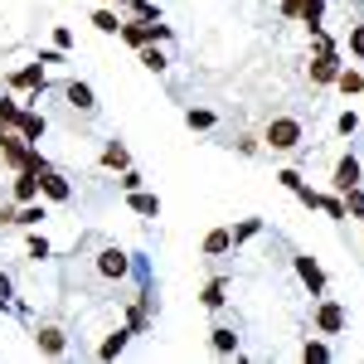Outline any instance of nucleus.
Masks as SVG:
<instances>
[{
	"instance_id": "f257e3e1",
	"label": "nucleus",
	"mask_w": 364,
	"mask_h": 364,
	"mask_svg": "<svg viewBox=\"0 0 364 364\" xmlns=\"http://www.w3.org/2000/svg\"><path fill=\"white\" fill-rule=\"evenodd\" d=\"M267 146H272V151H296V146H301V122H296V117H277V122H267Z\"/></svg>"
},
{
	"instance_id": "f03ea898",
	"label": "nucleus",
	"mask_w": 364,
	"mask_h": 364,
	"mask_svg": "<svg viewBox=\"0 0 364 364\" xmlns=\"http://www.w3.org/2000/svg\"><path fill=\"white\" fill-rule=\"evenodd\" d=\"M117 34H122L127 44H136V49H146V44H156V39H166L170 29L161 25V20H156V25H146V20H141V25H122Z\"/></svg>"
},
{
	"instance_id": "7ed1b4c3",
	"label": "nucleus",
	"mask_w": 364,
	"mask_h": 364,
	"mask_svg": "<svg viewBox=\"0 0 364 364\" xmlns=\"http://www.w3.org/2000/svg\"><path fill=\"white\" fill-rule=\"evenodd\" d=\"M316 326H321L326 336H340V331H345V311H340L336 301H321V306H316Z\"/></svg>"
},
{
	"instance_id": "20e7f679",
	"label": "nucleus",
	"mask_w": 364,
	"mask_h": 364,
	"mask_svg": "<svg viewBox=\"0 0 364 364\" xmlns=\"http://www.w3.org/2000/svg\"><path fill=\"white\" fill-rule=\"evenodd\" d=\"M336 73H340L336 49H331V54H316V58H311V78H316V83H336Z\"/></svg>"
},
{
	"instance_id": "39448f33",
	"label": "nucleus",
	"mask_w": 364,
	"mask_h": 364,
	"mask_svg": "<svg viewBox=\"0 0 364 364\" xmlns=\"http://www.w3.org/2000/svg\"><path fill=\"white\" fill-rule=\"evenodd\" d=\"M97 272H102V277H122V272H127V252L122 248H102L97 252Z\"/></svg>"
},
{
	"instance_id": "423d86ee",
	"label": "nucleus",
	"mask_w": 364,
	"mask_h": 364,
	"mask_svg": "<svg viewBox=\"0 0 364 364\" xmlns=\"http://www.w3.org/2000/svg\"><path fill=\"white\" fill-rule=\"evenodd\" d=\"M355 185H360V161H355V156H345V161L336 166V190L345 195V190H355Z\"/></svg>"
},
{
	"instance_id": "0eeeda50",
	"label": "nucleus",
	"mask_w": 364,
	"mask_h": 364,
	"mask_svg": "<svg viewBox=\"0 0 364 364\" xmlns=\"http://www.w3.org/2000/svg\"><path fill=\"white\" fill-rule=\"evenodd\" d=\"M296 272H301V282H306V287L316 291V296L326 291V272L316 267V257H296Z\"/></svg>"
},
{
	"instance_id": "6e6552de",
	"label": "nucleus",
	"mask_w": 364,
	"mask_h": 364,
	"mask_svg": "<svg viewBox=\"0 0 364 364\" xmlns=\"http://www.w3.org/2000/svg\"><path fill=\"white\" fill-rule=\"evenodd\" d=\"M15 199H20V204L39 199V175H34V170H20V175H15Z\"/></svg>"
},
{
	"instance_id": "1a4fd4ad",
	"label": "nucleus",
	"mask_w": 364,
	"mask_h": 364,
	"mask_svg": "<svg viewBox=\"0 0 364 364\" xmlns=\"http://www.w3.org/2000/svg\"><path fill=\"white\" fill-rule=\"evenodd\" d=\"M34 345H39L44 355H63V331H58V326H44V331H34Z\"/></svg>"
},
{
	"instance_id": "9d476101",
	"label": "nucleus",
	"mask_w": 364,
	"mask_h": 364,
	"mask_svg": "<svg viewBox=\"0 0 364 364\" xmlns=\"http://www.w3.org/2000/svg\"><path fill=\"white\" fill-rule=\"evenodd\" d=\"M39 190H44L49 199H68V195H73V190H68V180L54 175V170H44V175H39Z\"/></svg>"
},
{
	"instance_id": "9b49d317",
	"label": "nucleus",
	"mask_w": 364,
	"mask_h": 364,
	"mask_svg": "<svg viewBox=\"0 0 364 364\" xmlns=\"http://www.w3.org/2000/svg\"><path fill=\"white\" fill-rule=\"evenodd\" d=\"M10 83H15V87H44V63H29V68H20Z\"/></svg>"
},
{
	"instance_id": "f8f14e48",
	"label": "nucleus",
	"mask_w": 364,
	"mask_h": 364,
	"mask_svg": "<svg viewBox=\"0 0 364 364\" xmlns=\"http://www.w3.org/2000/svg\"><path fill=\"white\" fill-rule=\"evenodd\" d=\"M68 102H73L78 112H92V107H97V102H92V87H87V83H68Z\"/></svg>"
},
{
	"instance_id": "ddd939ff",
	"label": "nucleus",
	"mask_w": 364,
	"mask_h": 364,
	"mask_svg": "<svg viewBox=\"0 0 364 364\" xmlns=\"http://www.w3.org/2000/svg\"><path fill=\"white\" fill-rule=\"evenodd\" d=\"M228 248H233V233H228V228H214V233L204 238V252H209V257H219V252H228Z\"/></svg>"
},
{
	"instance_id": "4468645a",
	"label": "nucleus",
	"mask_w": 364,
	"mask_h": 364,
	"mask_svg": "<svg viewBox=\"0 0 364 364\" xmlns=\"http://www.w3.org/2000/svg\"><path fill=\"white\" fill-rule=\"evenodd\" d=\"M15 127H20V136H25V141H39V136H44V117H34V112H20V122H15Z\"/></svg>"
},
{
	"instance_id": "2eb2a0df",
	"label": "nucleus",
	"mask_w": 364,
	"mask_h": 364,
	"mask_svg": "<svg viewBox=\"0 0 364 364\" xmlns=\"http://www.w3.org/2000/svg\"><path fill=\"white\" fill-rule=\"evenodd\" d=\"M132 209H136V214H146V219H156V214H161V199H156V195H141V190H132Z\"/></svg>"
},
{
	"instance_id": "dca6fc26",
	"label": "nucleus",
	"mask_w": 364,
	"mask_h": 364,
	"mask_svg": "<svg viewBox=\"0 0 364 364\" xmlns=\"http://www.w3.org/2000/svg\"><path fill=\"white\" fill-rule=\"evenodd\" d=\"M122 350H127V331H112V336L97 345V355H102V360H117Z\"/></svg>"
},
{
	"instance_id": "f3484780",
	"label": "nucleus",
	"mask_w": 364,
	"mask_h": 364,
	"mask_svg": "<svg viewBox=\"0 0 364 364\" xmlns=\"http://www.w3.org/2000/svg\"><path fill=\"white\" fill-rule=\"evenodd\" d=\"M102 166L107 170H127V146H122V141H112V146L102 151Z\"/></svg>"
},
{
	"instance_id": "a211bd4d",
	"label": "nucleus",
	"mask_w": 364,
	"mask_h": 364,
	"mask_svg": "<svg viewBox=\"0 0 364 364\" xmlns=\"http://www.w3.org/2000/svg\"><path fill=\"white\" fill-rule=\"evenodd\" d=\"M228 301V282L219 277V282H209V287H204V306H224Z\"/></svg>"
},
{
	"instance_id": "6ab92c4d",
	"label": "nucleus",
	"mask_w": 364,
	"mask_h": 364,
	"mask_svg": "<svg viewBox=\"0 0 364 364\" xmlns=\"http://www.w3.org/2000/svg\"><path fill=\"white\" fill-rule=\"evenodd\" d=\"M141 63H146V68H151V73H166V63H170V58L161 54V49H156V44H146V49H141Z\"/></svg>"
},
{
	"instance_id": "aec40b11",
	"label": "nucleus",
	"mask_w": 364,
	"mask_h": 364,
	"mask_svg": "<svg viewBox=\"0 0 364 364\" xmlns=\"http://www.w3.org/2000/svg\"><path fill=\"white\" fill-rule=\"evenodd\" d=\"M214 350H219V355H233V350H238V336H233L228 326H219V331H214Z\"/></svg>"
},
{
	"instance_id": "412c9836",
	"label": "nucleus",
	"mask_w": 364,
	"mask_h": 364,
	"mask_svg": "<svg viewBox=\"0 0 364 364\" xmlns=\"http://www.w3.org/2000/svg\"><path fill=\"white\" fill-rule=\"evenodd\" d=\"M301 20H306V25L316 29L321 20H326V0H306V5H301Z\"/></svg>"
},
{
	"instance_id": "4be33fe9",
	"label": "nucleus",
	"mask_w": 364,
	"mask_h": 364,
	"mask_svg": "<svg viewBox=\"0 0 364 364\" xmlns=\"http://www.w3.org/2000/svg\"><path fill=\"white\" fill-rule=\"evenodd\" d=\"M39 219H44V204H34V199H29L25 209L15 214V224H25V228H34V224H39Z\"/></svg>"
},
{
	"instance_id": "5701e85b",
	"label": "nucleus",
	"mask_w": 364,
	"mask_h": 364,
	"mask_svg": "<svg viewBox=\"0 0 364 364\" xmlns=\"http://www.w3.org/2000/svg\"><path fill=\"white\" fill-rule=\"evenodd\" d=\"M15 122H20V107H15L10 97H0V132H10Z\"/></svg>"
},
{
	"instance_id": "b1692460",
	"label": "nucleus",
	"mask_w": 364,
	"mask_h": 364,
	"mask_svg": "<svg viewBox=\"0 0 364 364\" xmlns=\"http://www.w3.org/2000/svg\"><path fill=\"white\" fill-rule=\"evenodd\" d=\"M301 360H306V364H326V360H331V350H326L321 340H311L306 350H301Z\"/></svg>"
},
{
	"instance_id": "393cba45",
	"label": "nucleus",
	"mask_w": 364,
	"mask_h": 364,
	"mask_svg": "<svg viewBox=\"0 0 364 364\" xmlns=\"http://www.w3.org/2000/svg\"><path fill=\"white\" fill-rule=\"evenodd\" d=\"M92 25L102 29V34H117V29H122V20H117L112 10H97V15H92Z\"/></svg>"
},
{
	"instance_id": "a878e982",
	"label": "nucleus",
	"mask_w": 364,
	"mask_h": 364,
	"mask_svg": "<svg viewBox=\"0 0 364 364\" xmlns=\"http://www.w3.org/2000/svg\"><path fill=\"white\" fill-rule=\"evenodd\" d=\"M336 83H340V92H360V87H364V78L355 73V68H350V73H336Z\"/></svg>"
},
{
	"instance_id": "bb28decb",
	"label": "nucleus",
	"mask_w": 364,
	"mask_h": 364,
	"mask_svg": "<svg viewBox=\"0 0 364 364\" xmlns=\"http://www.w3.org/2000/svg\"><path fill=\"white\" fill-rule=\"evenodd\" d=\"M345 209L364 219V190H360V185H355V190H345Z\"/></svg>"
},
{
	"instance_id": "cd10ccee",
	"label": "nucleus",
	"mask_w": 364,
	"mask_h": 364,
	"mask_svg": "<svg viewBox=\"0 0 364 364\" xmlns=\"http://www.w3.org/2000/svg\"><path fill=\"white\" fill-rule=\"evenodd\" d=\"M136 20H146V25H156V20H161V10H156L151 0H136Z\"/></svg>"
},
{
	"instance_id": "c85d7f7f",
	"label": "nucleus",
	"mask_w": 364,
	"mask_h": 364,
	"mask_svg": "<svg viewBox=\"0 0 364 364\" xmlns=\"http://www.w3.org/2000/svg\"><path fill=\"white\" fill-rule=\"evenodd\" d=\"M350 54H355V58H364V25H355V29H350Z\"/></svg>"
},
{
	"instance_id": "c756f323",
	"label": "nucleus",
	"mask_w": 364,
	"mask_h": 364,
	"mask_svg": "<svg viewBox=\"0 0 364 364\" xmlns=\"http://www.w3.org/2000/svg\"><path fill=\"white\" fill-rule=\"evenodd\" d=\"M185 122H190V127H199V132H204V127H214V112H190V117H185Z\"/></svg>"
},
{
	"instance_id": "7c9ffc66",
	"label": "nucleus",
	"mask_w": 364,
	"mask_h": 364,
	"mask_svg": "<svg viewBox=\"0 0 364 364\" xmlns=\"http://www.w3.org/2000/svg\"><path fill=\"white\" fill-rule=\"evenodd\" d=\"M122 190H127V195L141 190V175H136V170H122Z\"/></svg>"
},
{
	"instance_id": "2f4dec72",
	"label": "nucleus",
	"mask_w": 364,
	"mask_h": 364,
	"mask_svg": "<svg viewBox=\"0 0 364 364\" xmlns=\"http://www.w3.org/2000/svg\"><path fill=\"white\" fill-rule=\"evenodd\" d=\"M321 209H326L331 219H345V204H340V199H321Z\"/></svg>"
},
{
	"instance_id": "473e14b6",
	"label": "nucleus",
	"mask_w": 364,
	"mask_h": 364,
	"mask_svg": "<svg viewBox=\"0 0 364 364\" xmlns=\"http://www.w3.org/2000/svg\"><path fill=\"white\" fill-rule=\"evenodd\" d=\"M336 127H340V132H345V136H350V132L360 127V117H355V112H345V117H340V122H336Z\"/></svg>"
},
{
	"instance_id": "72a5a7b5",
	"label": "nucleus",
	"mask_w": 364,
	"mask_h": 364,
	"mask_svg": "<svg viewBox=\"0 0 364 364\" xmlns=\"http://www.w3.org/2000/svg\"><path fill=\"white\" fill-rule=\"evenodd\" d=\"M29 257H49V243L44 238H29Z\"/></svg>"
},
{
	"instance_id": "f704fd0d",
	"label": "nucleus",
	"mask_w": 364,
	"mask_h": 364,
	"mask_svg": "<svg viewBox=\"0 0 364 364\" xmlns=\"http://www.w3.org/2000/svg\"><path fill=\"white\" fill-rule=\"evenodd\" d=\"M0 306H10V277H0Z\"/></svg>"
},
{
	"instance_id": "c9c22d12",
	"label": "nucleus",
	"mask_w": 364,
	"mask_h": 364,
	"mask_svg": "<svg viewBox=\"0 0 364 364\" xmlns=\"http://www.w3.org/2000/svg\"><path fill=\"white\" fill-rule=\"evenodd\" d=\"M122 5H136V0H122Z\"/></svg>"
}]
</instances>
